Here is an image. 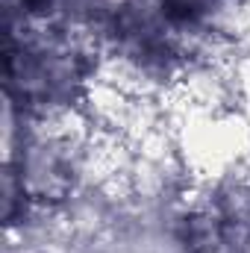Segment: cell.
Here are the masks:
<instances>
[{
	"instance_id": "obj_1",
	"label": "cell",
	"mask_w": 250,
	"mask_h": 253,
	"mask_svg": "<svg viewBox=\"0 0 250 253\" xmlns=\"http://www.w3.org/2000/svg\"><path fill=\"white\" fill-rule=\"evenodd\" d=\"M186 242L194 248V251H203V253L221 251V245H224V230H221L218 218H209V215L191 218V221H188Z\"/></svg>"
}]
</instances>
